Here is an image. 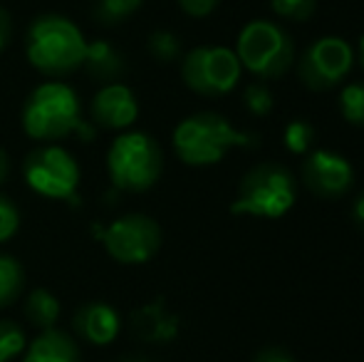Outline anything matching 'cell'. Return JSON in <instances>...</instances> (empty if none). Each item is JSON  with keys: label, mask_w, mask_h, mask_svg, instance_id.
Returning <instances> with one entry per match:
<instances>
[{"label": "cell", "mask_w": 364, "mask_h": 362, "mask_svg": "<svg viewBox=\"0 0 364 362\" xmlns=\"http://www.w3.org/2000/svg\"><path fill=\"white\" fill-rule=\"evenodd\" d=\"M23 129L40 142H55L70 134L90 142L95 137L92 124L82 119L75 90L63 82H45L33 90L23 107Z\"/></svg>", "instance_id": "cell-1"}, {"label": "cell", "mask_w": 364, "mask_h": 362, "mask_svg": "<svg viewBox=\"0 0 364 362\" xmlns=\"http://www.w3.org/2000/svg\"><path fill=\"white\" fill-rule=\"evenodd\" d=\"M255 147V137L230 127L216 112H198L178 122L173 129V151L188 166L218 164L230 149Z\"/></svg>", "instance_id": "cell-2"}, {"label": "cell", "mask_w": 364, "mask_h": 362, "mask_svg": "<svg viewBox=\"0 0 364 362\" xmlns=\"http://www.w3.org/2000/svg\"><path fill=\"white\" fill-rule=\"evenodd\" d=\"M87 40L82 30L63 15H43L28 30L25 53L35 70L45 75H68L85 60Z\"/></svg>", "instance_id": "cell-3"}, {"label": "cell", "mask_w": 364, "mask_h": 362, "mask_svg": "<svg viewBox=\"0 0 364 362\" xmlns=\"http://www.w3.org/2000/svg\"><path fill=\"white\" fill-rule=\"evenodd\" d=\"M164 169L161 147L144 132H124L107 151L109 179L122 191H146L159 181Z\"/></svg>", "instance_id": "cell-4"}, {"label": "cell", "mask_w": 364, "mask_h": 362, "mask_svg": "<svg viewBox=\"0 0 364 362\" xmlns=\"http://www.w3.org/2000/svg\"><path fill=\"white\" fill-rule=\"evenodd\" d=\"M233 53L238 55L240 68L260 80H273L290 70L295 60V43L283 25L260 18L250 20L240 30Z\"/></svg>", "instance_id": "cell-5"}, {"label": "cell", "mask_w": 364, "mask_h": 362, "mask_svg": "<svg viewBox=\"0 0 364 362\" xmlns=\"http://www.w3.org/2000/svg\"><path fill=\"white\" fill-rule=\"evenodd\" d=\"M295 206V179L280 164L253 166L240 179L238 196L230 203V213L258 218H280Z\"/></svg>", "instance_id": "cell-6"}, {"label": "cell", "mask_w": 364, "mask_h": 362, "mask_svg": "<svg viewBox=\"0 0 364 362\" xmlns=\"http://www.w3.org/2000/svg\"><path fill=\"white\" fill-rule=\"evenodd\" d=\"M23 174L35 193L55 201H75L80 186V166L68 149L48 144L25 159Z\"/></svg>", "instance_id": "cell-7"}, {"label": "cell", "mask_w": 364, "mask_h": 362, "mask_svg": "<svg viewBox=\"0 0 364 362\" xmlns=\"http://www.w3.org/2000/svg\"><path fill=\"white\" fill-rule=\"evenodd\" d=\"M240 60L230 48L201 45L193 48L181 63V78L193 92L206 97L228 95L240 80Z\"/></svg>", "instance_id": "cell-8"}, {"label": "cell", "mask_w": 364, "mask_h": 362, "mask_svg": "<svg viewBox=\"0 0 364 362\" xmlns=\"http://www.w3.org/2000/svg\"><path fill=\"white\" fill-rule=\"evenodd\" d=\"M100 241L117 263L141 266L161 248V228L146 213H127L102 228Z\"/></svg>", "instance_id": "cell-9"}, {"label": "cell", "mask_w": 364, "mask_h": 362, "mask_svg": "<svg viewBox=\"0 0 364 362\" xmlns=\"http://www.w3.org/2000/svg\"><path fill=\"white\" fill-rule=\"evenodd\" d=\"M352 65H355V50H352V45L345 38L325 35V38H317L302 53L297 73H300V80L305 82V87L315 92H325L337 87L340 82H345Z\"/></svg>", "instance_id": "cell-10"}, {"label": "cell", "mask_w": 364, "mask_h": 362, "mask_svg": "<svg viewBox=\"0 0 364 362\" xmlns=\"http://www.w3.org/2000/svg\"><path fill=\"white\" fill-rule=\"evenodd\" d=\"M302 181L315 196L340 198L350 191L352 181H355V171L342 154L317 149L302 164Z\"/></svg>", "instance_id": "cell-11"}, {"label": "cell", "mask_w": 364, "mask_h": 362, "mask_svg": "<svg viewBox=\"0 0 364 362\" xmlns=\"http://www.w3.org/2000/svg\"><path fill=\"white\" fill-rule=\"evenodd\" d=\"M92 117L105 129H129L139 117V102L127 85L109 82L92 100Z\"/></svg>", "instance_id": "cell-12"}, {"label": "cell", "mask_w": 364, "mask_h": 362, "mask_svg": "<svg viewBox=\"0 0 364 362\" xmlns=\"http://www.w3.org/2000/svg\"><path fill=\"white\" fill-rule=\"evenodd\" d=\"M75 328L87 343L92 345H112L122 330V320L117 310L107 303H87L77 313Z\"/></svg>", "instance_id": "cell-13"}, {"label": "cell", "mask_w": 364, "mask_h": 362, "mask_svg": "<svg viewBox=\"0 0 364 362\" xmlns=\"http://www.w3.org/2000/svg\"><path fill=\"white\" fill-rule=\"evenodd\" d=\"M23 362H80V350L68 333L50 328L25 348Z\"/></svg>", "instance_id": "cell-14"}, {"label": "cell", "mask_w": 364, "mask_h": 362, "mask_svg": "<svg viewBox=\"0 0 364 362\" xmlns=\"http://www.w3.org/2000/svg\"><path fill=\"white\" fill-rule=\"evenodd\" d=\"M82 65H85V68L100 80H114L117 75L124 70V60H122V55L117 53L107 40L87 43Z\"/></svg>", "instance_id": "cell-15"}, {"label": "cell", "mask_w": 364, "mask_h": 362, "mask_svg": "<svg viewBox=\"0 0 364 362\" xmlns=\"http://www.w3.org/2000/svg\"><path fill=\"white\" fill-rule=\"evenodd\" d=\"M60 313H63L60 300L45 288L33 290V293L28 295V300H25V318L40 330L55 328V323L60 320Z\"/></svg>", "instance_id": "cell-16"}, {"label": "cell", "mask_w": 364, "mask_h": 362, "mask_svg": "<svg viewBox=\"0 0 364 362\" xmlns=\"http://www.w3.org/2000/svg\"><path fill=\"white\" fill-rule=\"evenodd\" d=\"M25 285V271L13 256H0V308H8L20 298Z\"/></svg>", "instance_id": "cell-17"}, {"label": "cell", "mask_w": 364, "mask_h": 362, "mask_svg": "<svg viewBox=\"0 0 364 362\" xmlns=\"http://www.w3.org/2000/svg\"><path fill=\"white\" fill-rule=\"evenodd\" d=\"M136 328L146 335L149 340H171L176 335V323L173 318L164 315L161 305H149V308L141 310V320H136Z\"/></svg>", "instance_id": "cell-18"}, {"label": "cell", "mask_w": 364, "mask_h": 362, "mask_svg": "<svg viewBox=\"0 0 364 362\" xmlns=\"http://www.w3.org/2000/svg\"><path fill=\"white\" fill-rule=\"evenodd\" d=\"M28 348L25 330L13 320H0V362H10Z\"/></svg>", "instance_id": "cell-19"}, {"label": "cell", "mask_w": 364, "mask_h": 362, "mask_svg": "<svg viewBox=\"0 0 364 362\" xmlns=\"http://www.w3.org/2000/svg\"><path fill=\"white\" fill-rule=\"evenodd\" d=\"M340 112L350 124L364 129V82L347 85L340 92Z\"/></svg>", "instance_id": "cell-20"}, {"label": "cell", "mask_w": 364, "mask_h": 362, "mask_svg": "<svg viewBox=\"0 0 364 362\" xmlns=\"http://www.w3.org/2000/svg\"><path fill=\"white\" fill-rule=\"evenodd\" d=\"M312 139H315V129H312V124L305 119L290 122L283 132V144L292 154H307L312 147Z\"/></svg>", "instance_id": "cell-21"}, {"label": "cell", "mask_w": 364, "mask_h": 362, "mask_svg": "<svg viewBox=\"0 0 364 362\" xmlns=\"http://www.w3.org/2000/svg\"><path fill=\"white\" fill-rule=\"evenodd\" d=\"M149 50L159 63H173L181 55V43L168 30H156V33L149 35Z\"/></svg>", "instance_id": "cell-22"}, {"label": "cell", "mask_w": 364, "mask_h": 362, "mask_svg": "<svg viewBox=\"0 0 364 362\" xmlns=\"http://www.w3.org/2000/svg\"><path fill=\"white\" fill-rule=\"evenodd\" d=\"M144 3V0H100L97 3V18L105 20L107 25H114L119 23V20L129 18L134 10H139V5Z\"/></svg>", "instance_id": "cell-23"}, {"label": "cell", "mask_w": 364, "mask_h": 362, "mask_svg": "<svg viewBox=\"0 0 364 362\" xmlns=\"http://www.w3.org/2000/svg\"><path fill=\"white\" fill-rule=\"evenodd\" d=\"M243 102L245 107H248V112H253L255 117H265L273 112V92L265 87L263 82H253L248 85L243 92Z\"/></svg>", "instance_id": "cell-24"}, {"label": "cell", "mask_w": 364, "mask_h": 362, "mask_svg": "<svg viewBox=\"0 0 364 362\" xmlns=\"http://www.w3.org/2000/svg\"><path fill=\"white\" fill-rule=\"evenodd\" d=\"M270 5H273V10L280 15V18L302 23V20H307L312 13H315L317 3L315 0H270Z\"/></svg>", "instance_id": "cell-25"}, {"label": "cell", "mask_w": 364, "mask_h": 362, "mask_svg": "<svg viewBox=\"0 0 364 362\" xmlns=\"http://www.w3.org/2000/svg\"><path fill=\"white\" fill-rule=\"evenodd\" d=\"M20 228V213L10 198L0 196V243L10 241Z\"/></svg>", "instance_id": "cell-26"}, {"label": "cell", "mask_w": 364, "mask_h": 362, "mask_svg": "<svg viewBox=\"0 0 364 362\" xmlns=\"http://www.w3.org/2000/svg\"><path fill=\"white\" fill-rule=\"evenodd\" d=\"M218 3L220 0H178L181 10L186 15H191V18H206L218 8Z\"/></svg>", "instance_id": "cell-27"}, {"label": "cell", "mask_w": 364, "mask_h": 362, "mask_svg": "<svg viewBox=\"0 0 364 362\" xmlns=\"http://www.w3.org/2000/svg\"><path fill=\"white\" fill-rule=\"evenodd\" d=\"M253 362H295V360H292L290 353H285V350H280V348H265L255 355Z\"/></svg>", "instance_id": "cell-28"}, {"label": "cell", "mask_w": 364, "mask_h": 362, "mask_svg": "<svg viewBox=\"0 0 364 362\" xmlns=\"http://www.w3.org/2000/svg\"><path fill=\"white\" fill-rule=\"evenodd\" d=\"M10 30H13V25H10V15H8V10L0 8V53H3L5 45L10 43Z\"/></svg>", "instance_id": "cell-29"}, {"label": "cell", "mask_w": 364, "mask_h": 362, "mask_svg": "<svg viewBox=\"0 0 364 362\" xmlns=\"http://www.w3.org/2000/svg\"><path fill=\"white\" fill-rule=\"evenodd\" d=\"M352 216H355V221L364 226V193H360L355 201V206H352Z\"/></svg>", "instance_id": "cell-30"}, {"label": "cell", "mask_w": 364, "mask_h": 362, "mask_svg": "<svg viewBox=\"0 0 364 362\" xmlns=\"http://www.w3.org/2000/svg\"><path fill=\"white\" fill-rule=\"evenodd\" d=\"M8 169H10L8 154H5V151L0 149V183H3V181H5V176H8Z\"/></svg>", "instance_id": "cell-31"}, {"label": "cell", "mask_w": 364, "mask_h": 362, "mask_svg": "<svg viewBox=\"0 0 364 362\" xmlns=\"http://www.w3.org/2000/svg\"><path fill=\"white\" fill-rule=\"evenodd\" d=\"M357 55H360V65H362V70H364V35L360 38V45H357Z\"/></svg>", "instance_id": "cell-32"}, {"label": "cell", "mask_w": 364, "mask_h": 362, "mask_svg": "<svg viewBox=\"0 0 364 362\" xmlns=\"http://www.w3.org/2000/svg\"><path fill=\"white\" fill-rule=\"evenodd\" d=\"M132 362H139V360H132Z\"/></svg>", "instance_id": "cell-33"}]
</instances>
